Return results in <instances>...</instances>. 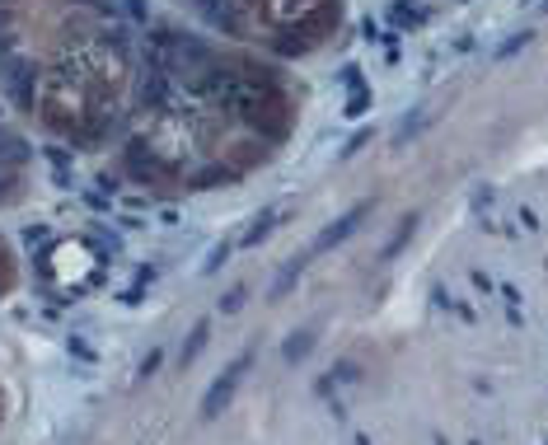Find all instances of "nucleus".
Returning a JSON list of instances; mask_svg holds the SVG:
<instances>
[{"label":"nucleus","instance_id":"5","mask_svg":"<svg viewBox=\"0 0 548 445\" xmlns=\"http://www.w3.org/2000/svg\"><path fill=\"white\" fill-rule=\"evenodd\" d=\"M239 244L235 239H220V244H216V249H211V258L202 262V272H216V267H220V262H230V253H235Z\"/></svg>","mask_w":548,"mask_h":445},{"label":"nucleus","instance_id":"7","mask_svg":"<svg viewBox=\"0 0 548 445\" xmlns=\"http://www.w3.org/2000/svg\"><path fill=\"white\" fill-rule=\"evenodd\" d=\"M244 300H249V286H235L225 300H220V315H235V310H244Z\"/></svg>","mask_w":548,"mask_h":445},{"label":"nucleus","instance_id":"3","mask_svg":"<svg viewBox=\"0 0 548 445\" xmlns=\"http://www.w3.org/2000/svg\"><path fill=\"white\" fill-rule=\"evenodd\" d=\"M282 211H286V202H272V207H262L258 216H253V225H249V230H244L235 244H239V249H253V244H262V239L272 235V225H277V216H282Z\"/></svg>","mask_w":548,"mask_h":445},{"label":"nucleus","instance_id":"2","mask_svg":"<svg viewBox=\"0 0 548 445\" xmlns=\"http://www.w3.org/2000/svg\"><path fill=\"white\" fill-rule=\"evenodd\" d=\"M361 216H365V207H352V211H347V216H342V220H338V225H328V230H319V235H314V244H310V249H305V258H295V262L305 267V262H310V258H319L323 249H333V244H342V239L352 235L356 225H361Z\"/></svg>","mask_w":548,"mask_h":445},{"label":"nucleus","instance_id":"8","mask_svg":"<svg viewBox=\"0 0 548 445\" xmlns=\"http://www.w3.org/2000/svg\"><path fill=\"white\" fill-rule=\"evenodd\" d=\"M159 361H164V352H159V347H150V352L141 356V370H136V375H141V380H150V375L159 370Z\"/></svg>","mask_w":548,"mask_h":445},{"label":"nucleus","instance_id":"4","mask_svg":"<svg viewBox=\"0 0 548 445\" xmlns=\"http://www.w3.org/2000/svg\"><path fill=\"white\" fill-rule=\"evenodd\" d=\"M207 338H211V319H197V323H192V333H187V342H183V352H179V370H187L197 356H202Z\"/></svg>","mask_w":548,"mask_h":445},{"label":"nucleus","instance_id":"1","mask_svg":"<svg viewBox=\"0 0 548 445\" xmlns=\"http://www.w3.org/2000/svg\"><path fill=\"white\" fill-rule=\"evenodd\" d=\"M249 361H253L249 352H244V356H235L230 366L220 370V380H216V385H211V389L202 393V422L220 418V413L230 408V398H235V389H239V385H244V375H249Z\"/></svg>","mask_w":548,"mask_h":445},{"label":"nucleus","instance_id":"6","mask_svg":"<svg viewBox=\"0 0 548 445\" xmlns=\"http://www.w3.org/2000/svg\"><path fill=\"white\" fill-rule=\"evenodd\" d=\"M310 347H314V333H300V338H290L286 347H282V356H286V361H300Z\"/></svg>","mask_w":548,"mask_h":445},{"label":"nucleus","instance_id":"9","mask_svg":"<svg viewBox=\"0 0 548 445\" xmlns=\"http://www.w3.org/2000/svg\"><path fill=\"white\" fill-rule=\"evenodd\" d=\"M127 10H131V19H141V24H146V14H150L146 0H127Z\"/></svg>","mask_w":548,"mask_h":445}]
</instances>
